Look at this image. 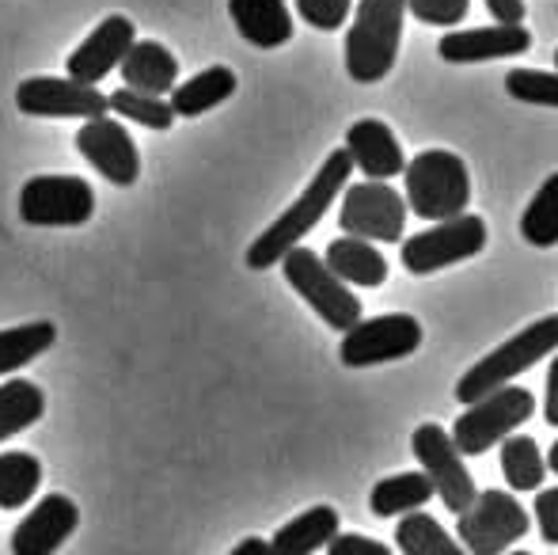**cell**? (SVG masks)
I'll use <instances>...</instances> for the list:
<instances>
[{
  "mask_svg": "<svg viewBox=\"0 0 558 555\" xmlns=\"http://www.w3.org/2000/svg\"><path fill=\"white\" fill-rule=\"evenodd\" d=\"M509 555H532V552H509Z\"/></svg>",
  "mask_w": 558,
  "mask_h": 555,
  "instance_id": "41",
  "label": "cell"
},
{
  "mask_svg": "<svg viewBox=\"0 0 558 555\" xmlns=\"http://www.w3.org/2000/svg\"><path fill=\"white\" fill-rule=\"evenodd\" d=\"M422 347V324L407 312H391V316L357 319L350 331H342V347L338 358L350 370H365V365L399 362V358L414 354Z\"/></svg>",
  "mask_w": 558,
  "mask_h": 555,
  "instance_id": "11",
  "label": "cell"
},
{
  "mask_svg": "<svg viewBox=\"0 0 558 555\" xmlns=\"http://www.w3.org/2000/svg\"><path fill=\"white\" fill-rule=\"evenodd\" d=\"M407 183V206L414 209V217L426 221H448L460 217L471 202V176L468 164L448 148H426L403 168Z\"/></svg>",
  "mask_w": 558,
  "mask_h": 555,
  "instance_id": "3",
  "label": "cell"
},
{
  "mask_svg": "<svg viewBox=\"0 0 558 555\" xmlns=\"http://www.w3.org/2000/svg\"><path fill=\"white\" fill-rule=\"evenodd\" d=\"M118 69H122V76H125L122 88L145 92V96H168V92L179 84L175 53H171L163 43H156V38L133 43Z\"/></svg>",
  "mask_w": 558,
  "mask_h": 555,
  "instance_id": "19",
  "label": "cell"
},
{
  "mask_svg": "<svg viewBox=\"0 0 558 555\" xmlns=\"http://www.w3.org/2000/svg\"><path fill=\"white\" fill-rule=\"evenodd\" d=\"M501 472L513 491H536L547 475V460L539 445L524 434H509L501 442Z\"/></svg>",
  "mask_w": 558,
  "mask_h": 555,
  "instance_id": "29",
  "label": "cell"
},
{
  "mask_svg": "<svg viewBox=\"0 0 558 555\" xmlns=\"http://www.w3.org/2000/svg\"><path fill=\"white\" fill-rule=\"evenodd\" d=\"M43 487V460L23 449L0 453V510H20Z\"/></svg>",
  "mask_w": 558,
  "mask_h": 555,
  "instance_id": "27",
  "label": "cell"
},
{
  "mask_svg": "<svg viewBox=\"0 0 558 555\" xmlns=\"http://www.w3.org/2000/svg\"><path fill=\"white\" fill-rule=\"evenodd\" d=\"M471 0H407V12H414V20L434 23V27H456L468 15Z\"/></svg>",
  "mask_w": 558,
  "mask_h": 555,
  "instance_id": "34",
  "label": "cell"
},
{
  "mask_svg": "<svg viewBox=\"0 0 558 555\" xmlns=\"http://www.w3.org/2000/svg\"><path fill=\"white\" fill-rule=\"evenodd\" d=\"M494 23H521L524 20V0H486Z\"/></svg>",
  "mask_w": 558,
  "mask_h": 555,
  "instance_id": "37",
  "label": "cell"
},
{
  "mask_svg": "<svg viewBox=\"0 0 558 555\" xmlns=\"http://www.w3.org/2000/svg\"><path fill=\"white\" fill-rule=\"evenodd\" d=\"M81 526V506L69 495H46L12 533V555H53Z\"/></svg>",
  "mask_w": 558,
  "mask_h": 555,
  "instance_id": "16",
  "label": "cell"
},
{
  "mask_svg": "<svg viewBox=\"0 0 558 555\" xmlns=\"http://www.w3.org/2000/svg\"><path fill=\"white\" fill-rule=\"evenodd\" d=\"M107 114L133 122V126H145V130H171L175 126V111L168 107V99L145 96V92H133V88L111 92V96H107Z\"/></svg>",
  "mask_w": 558,
  "mask_h": 555,
  "instance_id": "30",
  "label": "cell"
},
{
  "mask_svg": "<svg viewBox=\"0 0 558 555\" xmlns=\"http://www.w3.org/2000/svg\"><path fill=\"white\" fill-rule=\"evenodd\" d=\"M506 92L521 104L558 107V73H539V69H513L506 76Z\"/></svg>",
  "mask_w": 558,
  "mask_h": 555,
  "instance_id": "32",
  "label": "cell"
},
{
  "mask_svg": "<svg viewBox=\"0 0 558 555\" xmlns=\"http://www.w3.org/2000/svg\"><path fill=\"white\" fill-rule=\"evenodd\" d=\"M350 4L353 0H296V12H301V20L312 23V27L338 31L350 20Z\"/></svg>",
  "mask_w": 558,
  "mask_h": 555,
  "instance_id": "33",
  "label": "cell"
},
{
  "mask_svg": "<svg viewBox=\"0 0 558 555\" xmlns=\"http://www.w3.org/2000/svg\"><path fill=\"white\" fill-rule=\"evenodd\" d=\"M521 237L532 248H555L558 244V171L547 176V183L536 191L521 217Z\"/></svg>",
  "mask_w": 558,
  "mask_h": 555,
  "instance_id": "31",
  "label": "cell"
},
{
  "mask_svg": "<svg viewBox=\"0 0 558 555\" xmlns=\"http://www.w3.org/2000/svg\"><path fill=\"white\" fill-rule=\"evenodd\" d=\"M460 548L471 555H501L529 533V510L509 491H478L463 514H456Z\"/></svg>",
  "mask_w": 558,
  "mask_h": 555,
  "instance_id": "6",
  "label": "cell"
},
{
  "mask_svg": "<svg viewBox=\"0 0 558 555\" xmlns=\"http://www.w3.org/2000/svg\"><path fill=\"white\" fill-rule=\"evenodd\" d=\"M558 350V316H544L536 324H529L524 331H517L513 339H506L498 350L475 362L460 381H456V400L475 403L494 388H506L513 377H521L524 370L539 362V358Z\"/></svg>",
  "mask_w": 558,
  "mask_h": 555,
  "instance_id": "4",
  "label": "cell"
},
{
  "mask_svg": "<svg viewBox=\"0 0 558 555\" xmlns=\"http://www.w3.org/2000/svg\"><path fill=\"white\" fill-rule=\"evenodd\" d=\"M547 468H551V472H558V442L551 445V453H547Z\"/></svg>",
  "mask_w": 558,
  "mask_h": 555,
  "instance_id": "40",
  "label": "cell"
},
{
  "mask_svg": "<svg viewBox=\"0 0 558 555\" xmlns=\"http://www.w3.org/2000/svg\"><path fill=\"white\" fill-rule=\"evenodd\" d=\"M532 46V35L524 23H494V27L475 31H452L437 43V53L452 65H475V61L494 58H517Z\"/></svg>",
  "mask_w": 558,
  "mask_h": 555,
  "instance_id": "17",
  "label": "cell"
},
{
  "mask_svg": "<svg viewBox=\"0 0 558 555\" xmlns=\"http://www.w3.org/2000/svg\"><path fill=\"white\" fill-rule=\"evenodd\" d=\"M350 171L353 160L345 148H335L331 156L324 160V168L312 176V183L301 191V198L247 248V267L251 270H266V267H278L293 248H301V240L308 237L312 229L319 225V217L331 209V202L338 198L342 186H350Z\"/></svg>",
  "mask_w": 558,
  "mask_h": 555,
  "instance_id": "1",
  "label": "cell"
},
{
  "mask_svg": "<svg viewBox=\"0 0 558 555\" xmlns=\"http://www.w3.org/2000/svg\"><path fill=\"white\" fill-rule=\"evenodd\" d=\"M137 43V27H133L130 15H107L65 61L69 81L76 84H92L96 88L104 76H111L118 65H122L125 50Z\"/></svg>",
  "mask_w": 558,
  "mask_h": 555,
  "instance_id": "15",
  "label": "cell"
},
{
  "mask_svg": "<svg viewBox=\"0 0 558 555\" xmlns=\"http://www.w3.org/2000/svg\"><path fill=\"white\" fill-rule=\"evenodd\" d=\"M281 275H286L289 286L304 297V301L316 309V316L324 319L335 331H350L361 319V301L345 281H338L327 263L319 260L308 248H293V252L281 260Z\"/></svg>",
  "mask_w": 558,
  "mask_h": 555,
  "instance_id": "8",
  "label": "cell"
},
{
  "mask_svg": "<svg viewBox=\"0 0 558 555\" xmlns=\"http://www.w3.org/2000/svg\"><path fill=\"white\" fill-rule=\"evenodd\" d=\"M483 248H486V221L475 214H460L407 240L403 267L411 270V275L426 278V275H437V270L452 267V263L475 260Z\"/></svg>",
  "mask_w": 558,
  "mask_h": 555,
  "instance_id": "10",
  "label": "cell"
},
{
  "mask_svg": "<svg viewBox=\"0 0 558 555\" xmlns=\"http://www.w3.org/2000/svg\"><path fill=\"white\" fill-rule=\"evenodd\" d=\"M43 415H46V396L35 381L12 377L0 385V442L20 434V430L35 426Z\"/></svg>",
  "mask_w": 558,
  "mask_h": 555,
  "instance_id": "26",
  "label": "cell"
},
{
  "mask_svg": "<svg viewBox=\"0 0 558 555\" xmlns=\"http://www.w3.org/2000/svg\"><path fill=\"white\" fill-rule=\"evenodd\" d=\"M411 445L422 464V475L429 480L434 495L445 503V510H452V514L468 510L478 491H475V480H471L468 464H463L460 449L452 445V437H448L437 422H422V426L414 430Z\"/></svg>",
  "mask_w": 558,
  "mask_h": 555,
  "instance_id": "12",
  "label": "cell"
},
{
  "mask_svg": "<svg viewBox=\"0 0 558 555\" xmlns=\"http://www.w3.org/2000/svg\"><path fill=\"white\" fill-rule=\"evenodd\" d=\"M327 555H391V548L361 533H335V541L327 544Z\"/></svg>",
  "mask_w": 558,
  "mask_h": 555,
  "instance_id": "35",
  "label": "cell"
},
{
  "mask_svg": "<svg viewBox=\"0 0 558 555\" xmlns=\"http://www.w3.org/2000/svg\"><path fill=\"white\" fill-rule=\"evenodd\" d=\"M536 526L547 544H558V487H547L536 495Z\"/></svg>",
  "mask_w": 558,
  "mask_h": 555,
  "instance_id": "36",
  "label": "cell"
},
{
  "mask_svg": "<svg viewBox=\"0 0 558 555\" xmlns=\"http://www.w3.org/2000/svg\"><path fill=\"white\" fill-rule=\"evenodd\" d=\"M235 73L228 65H209L198 76H191L186 84H175L168 92V107L175 111V119H198V114L221 107L225 99L235 96Z\"/></svg>",
  "mask_w": 558,
  "mask_h": 555,
  "instance_id": "21",
  "label": "cell"
},
{
  "mask_svg": "<svg viewBox=\"0 0 558 555\" xmlns=\"http://www.w3.org/2000/svg\"><path fill=\"white\" fill-rule=\"evenodd\" d=\"M396 544L403 555H468L460 548V541L445 533L441 521L422 510L403 514V521L396 526Z\"/></svg>",
  "mask_w": 558,
  "mask_h": 555,
  "instance_id": "28",
  "label": "cell"
},
{
  "mask_svg": "<svg viewBox=\"0 0 558 555\" xmlns=\"http://www.w3.org/2000/svg\"><path fill=\"white\" fill-rule=\"evenodd\" d=\"M555 65H558V50H555Z\"/></svg>",
  "mask_w": 558,
  "mask_h": 555,
  "instance_id": "42",
  "label": "cell"
},
{
  "mask_svg": "<svg viewBox=\"0 0 558 555\" xmlns=\"http://www.w3.org/2000/svg\"><path fill=\"white\" fill-rule=\"evenodd\" d=\"M15 107L27 119H99L107 114V96L69 76H27L15 88Z\"/></svg>",
  "mask_w": 558,
  "mask_h": 555,
  "instance_id": "13",
  "label": "cell"
},
{
  "mask_svg": "<svg viewBox=\"0 0 558 555\" xmlns=\"http://www.w3.org/2000/svg\"><path fill=\"white\" fill-rule=\"evenodd\" d=\"M544 415L551 426H558V358L551 362V370H547V400H544Z\"/></svg>",
  "mask_w": 558,
  "mask_h": 555,
  "instance_id": "38",
  "label": "cell"
},
{
  "mask_svg": "<svg viewBox=\"0 0 558 555\" xmlns=\"http://www.w3.org/2000/svg\"><path fill=\"white\" fill-rule=\"evenodd\" d=\"M324 263L338 281H345V286L373 289V286H384V278H388V260H384L368 240H357V237L331 240Z\"/></svg>",
  "mask_w": 558,
  "mask_h": 555,
  "instance_id": "22",
  "label": "cell"
},
{
  "mask_svg": "<svg viewBox=\"0 0 558 555\" xmlns=\"http://www.w3.org/2000/svg\"><path fill=\"white\" fill-rule=\"evenodd\" d=\"M345 153L350 160L376 183H388L391 176H403L407 156L399 148V137L380 119H361L345 130Z\"/></svg>",
  "mask_w": 558,
  "mask_h": 555,
  "instance_id": "18",
  "label": "cell"
},
{
  "mask_svg": "<svg viewBox=\"0 0 558 555\" xmlns=\"http://www.w3.org/2000/svg\"><path fill=\"white\" fill-rule=\"evenodd\" d=\"M76 148L81 156L114 186H133L141 176V156L133 145L130 130L114 114H99V119H84L76 130Z\"/></svg>",
  "mask_w": 558,
  "mask_h": 555,
  "instance_id": "14",
  "label": "cell"
},
{
  "mask_svg": "<svg viewBox=\"0 0 558 555\" xmlns=\"http://www.w3.org/2000/svg\"><path fill=\"white\" fill-rule=\"evenodd\" d=\"M407 0H361L345 35V73L357 84H376L391 73L403 38Z\"/></svg>",
  "mask_w": 558,
  "mask_h": 555,
  "instance_id": "2",
  "label": "cell"
},
{
  "mask_svg": "<svg viewBox=\"0 0 558 555\" xmlns=\"http://www.w3.org/2000/svg\"><path fill=\"white\" fill-rule=\"evenodd\" d=\"M434 498V487L422 472H399V475H388L373 487L368 495V510L376 518H403L411 510H422V506Z\"/></svg>",
  "mask_w": 558,
  "mask_h": 555,
  "instance_id": "24",
  "label": "cell"
},
{
  "mask_svg": "<svg viewBox=\"0 0 558 555\" xmlns=\"http://www.w3.org/2000/svg\"><path fill=\"white\" fill-rule=\"evenodd\" d=\"M338 225L345 237L368 240V244H399L407 229V202L396 186L365 179L345 186Z\"/></svg>",
  "mask_w": 558,
  "mask_h": 555,
  "instance_id": "9",
  "label": "cell"
},
{
  "mask_svg": "<svg viewBox=\"0 0 558 555\" xmlns=\"http://www.w3.org/2000/svg\"><path fill=\"white\" fill-rule=\"evenodd\" d=\"M53 342H58V324H53V319L4 327V331H0V377L31 365L38 354H46Z\"/></svg>",
  "mask_w": 558,
  "mask_h": 555,
  "instance_id": "25",
  "label": "cell"
},
{
  "mask_svg": "<svg viewBox=\"0 0 558 555\" xmlns=\"http://www.w3.org/2000/svg\"><path fill=\"white\" fill-rule=\"evenodd\" d=\"M228 555H274V552H270V541H263V536H247V541H240Z\"/></svg>",
  "mask_w": 558,
  "mask_h": 555,
  "instance_id": "39",
  "label": "cell"
},
{
  "mask_svg": "<svg viewBox=\"0 0 558 555\" xmlns=\"http://www.w3.org/2000/svg\"><path fill=\"white\" fill-rule=\"evenodd\" d=\"M20 217L38 229H81L96 217V186L81 176H35L20 191Z\"/></svg>",
  "mask_w": 558,
  "mask_h": 555,
  "instance_id": "7",
  "label": "cell"
},
{
  "mask_svg": "<svg viewBox=\"0 0 558 555\" xmlns=\"http://www.w3.org/2000/svg\"><path fill=\"white\" fill-rule=\"evenodd\" d=\"M532 411H536V400H532L529 388L521 385L494 388L483 400L468 403V411L456 419L448 437L460 449V457H483L486 449L506 442L517 426H524L532 419Z\"/></svg>",
  "mask_w": 558,
  "mask_h": 555,
  "instance_id": "5",
  "label": "cell"
},
{
  "mask_svg": "<svg viewBox=\"0 0 558 555\" xmlns=\"http://www.w3.org/2000/svg\"><path fill=\"white\" fill-rule=\"evenodd\" d=\"M228 15L258 50H278L293 38V12L286 0H228Z\"/></svg>",
  "mask_w": 558,
  "mask_h": 555,
  "instance_id": "20",
  "label": "cell"
},
{
  "mask_svg": "<svg viewBox=\"0 0 558 555\" xmlns=\"http://www.w3.org/2000/svg\"><path fill=\"white\" fill-rule=\"evenodd\" d=\"M338 533V514L335 506H312L301 518L286 521L278 533L270 536L274 555H312L335 541Z\"/></svg>",
  "mask_w": 558,
  "mask_h": 555,
  "instance_id": "23",
  "label": "cell"
}]
</instances>
